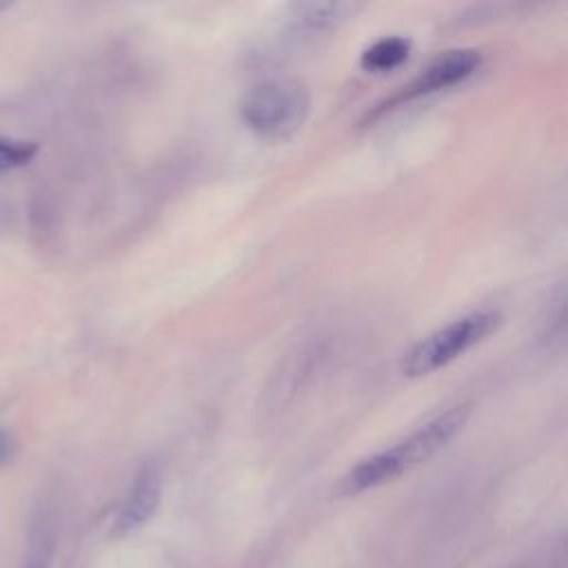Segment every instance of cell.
<instances>
[{"label":"cell","instance_id":"11","mask_svg":"<svg viewBox=\"0 0 568 568\" xmlns=\"http://www.w3.org/2000/svg\"><path fill=\"white\" fill-rule=\"evenodd\" d=\"M7 9H9V2H0V13L7 11Z\"/></svg>","mask_w":568,"mask_h":568},{"label":"cell","instance_id":"5","mask_svg":"<svg viewBox=\"0 0 568 568\" xmlns=\"http://www.w3.org/2000/svg\"><path fill=\"white\" fill-rule=\"evenodd\" d=\"M160 490H162V477H160L158 464H153V462L142 464L131 481V488H129L118 515H115L113 530L118 535H129V532L142 528L158 510Z\"/></svg>","mask_w":568,"mask_h":568},{"label":"cell","instance_id":"7","mask_svg":"<svg viewBox=\"0 0 568 568\" xmlns=\"http://www.w3.org/2000/svg\"><path fill=\"white\" fill-rule=\"evenodd\" d=\"M408 53H410V40L406 36L393 33L368 44L362 51L359 64L371 73H386L402 67L408 60Z\"/></svg>","mask_w":568,"mask_h":568},{"label":"cell","instance_id":"4","mask_svg":"<svg viewBox=\"0 0 568 568\" xmlns=\"http://www.w3.org/2000/svg\"><path fill=\"white\" fill-rule=\"evenodd\" d=\"M481 58L475 49H450L442 55H437L430 64H426L408 84H404L393 98H388L386 104L379 106V111L402 104L406 100H415L419 95L448 89L468 75H473L479 67Z\"/></svg>","mask_w":568,"mask_h":568},{"label":"cell","instance_id":"3","mask_svg":"<svg viewBox=\"0 0 568 568\" xmlns=\"http://www.w3.org/2000/svg\"><path fill=\"white\" fill-rule=\"evenodd\" d=\"M501 324V313L493 308L473 311L462 317H455L453 322L439 326L437 331L428 333L419 342H415L399 362V368L406 377H422L428 375L459 355H464L468 348L486 339L497 326Z\"/></svg>","mask_w":568,"mask_h":568},{"label":"cell","instance_id":"10","mask_svg":"<svg viewBox=\"0 0 568 568\" xmlns=\"http://www.w3.org/2000/svg\"><path fill=\"white\" fill-rule=\"evenodd\" d=\"M13 457H16V442L9 430L0 428V468L11 464Z\"/></svg>","mask_w":568,"mask_h":568},{"label":"cell","instance_id":"9","mask_svg":"<svg viewBox=\"0 0 568 568\" xmlns=\"http://www.w3.org/2000/svg\"><path fill=\"white\" fill-rule=\"evenodd\" d=\"M49 561H51V544L40 539L38 544H33V548L29 550L20 568H49Z\"/></svg>","mask_w":568,"mask_h":568},{"label":"cell","instance_id":"8","mask_svg":"<svg viewBox=\"0 0 568 568\" xmlns=\"http://www.w3.org/2000/svg\"><path fill=\"white\" fill-rule=\"evenodd\" d=\"M38 153V144L31 140H16L0 135V173L27 166Z\"/></svg>","mask_w":568,"mask_h":568},{"label":"cell","instance_id":"2","mask_svg":"<svg viewBox=\"0 0 568 568\" xmlns=\"http://www.w3.org/2000/svg\"><path fill=\"white\" fill-rule=\"evenodd\" d=\"M311 111L308 89L293 78L255 82L240 100L242 122L264 140H286L302 129Z\"/></svg>","mask_w":568,"mask_h":568},{"label":"cell","instance_id":"6","mask_svg":"<svg viewBox=\"0 0 568 568\" xmlns=\"http://www.w3.org/2000/svg\"><path fill=\"white\" fill-rule=\"evenodd\" d=\"M357 7L353 2H295L288 7V24L297 33H322L344 22Z\"/></svg>","mask_w":568,"mask_h":568},{"label":"cell","instance_id":"1","mask_svg":"<svg viewBox=\"0 0 568 568\" xmlns=\"http://www.w3.org/2000/svg\"><path fill=\"white\" fill-rule=\"evenodd\" d=\"M470 404H455L446 410L430 417L426 424L415 428L410 435L399 439L397 444L368 455L359 464H355L339 481V495H359L371 488H377L408 468L430 459L437 450H442L468 422Z\"/></svg>","mask_w":568,"mask_h":568}]
</instances>
